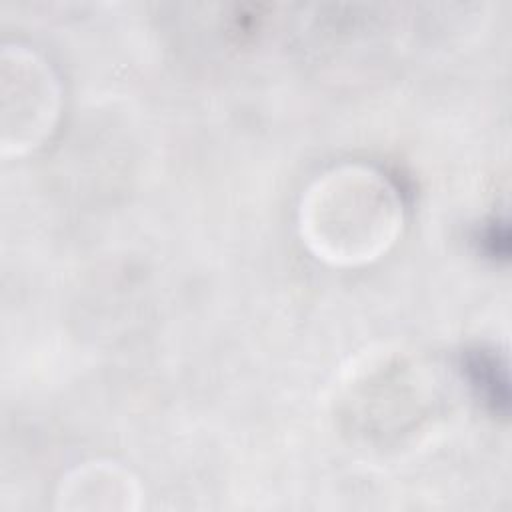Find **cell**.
<instances>
[{
	"instance_id": "cell-1",
	"label": "cell",
	"mask_w": 512,
	"mask_h": 512,
	"mask_svg": "<svg viewBox=\"0 0 512 512\" xmlns=\"http://www.w3.org/2000/svg\"><path fill=\"white\" fill-rule=\"evenodd\" d=\"M402 206L392 184L364 166H342L318 178L300 206V230L318 258L360 264L398 236Z\"/></svg>"
},
{
	"instance_id": "cell-2",
	"label": "cell",
	"mask_w": 512,
	"mask_h": 512,
	"mask_svg": "<svg viewBox=\"0 0 512 512\" xmlns=\"http://www.w3.org/2000/svg\"><path fill=\"white\" fill-rule=\"evenodd\" d=\"M58 84L32 50L4 46L0 56V142L4 154L34 148L58 116Z\"/></svg>"
}]
</instances>
